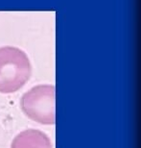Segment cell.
I'll return each mask as SVG.
<instances>
[{"instance_id":"6da1fadb","label":"cell","mask_w":141,"mask_h":148,"mask_svg":"<svg viewBox=\"0 0 141 148\" xmlns=\"http://www.w3.org/2000/svg\"><path fill=\"white\" fill-rule=\"evenodd\" d=\"M32 76L27 54L14 46L0 47V93L19 90Z\"/></svg>"},{"instance_id":"7a4b0ae2","label":"cell","mask_w":141,"mask_h":148,"mask_svg":"<svg viewBox=\"0 0 141 148\" xmlns=\"http://www.w3.org/2000/svg\"><path fill=\"white\" fill-rule=\"evenodd\" d=\"M20 108L26 116L42 125L55 123V88L52 85H39L24 93Z\"/></svg>"},{"instance_id":"3957f363","label":"cell","mask_w":141,"mask_h":148,"mask_svg":"<svg viewBox=\"0 0 141 148\" xmlns=\"http://www.w3.org/2000/svg\"><path fill=\"white\" fill-rule=\"evenodd\" d=\"M11 148H52V143L43 132L37 129H27L14 138Z\"/></svg>"}]
</instances>
